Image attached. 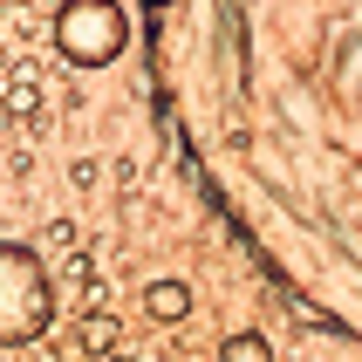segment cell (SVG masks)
I'll return each instance as SVG.
<instances>
[{
  "label": "cell",
  "instance_id": "6da1fadb",
  "mask_svg": "<svg viewBox=\"0 0 362 362\" xmlns=\"http://www.w3.org/2000/svg\"><path fill=\"white\" fill-rule=\"evenodd\" d=\"M48 322H55V281L41 253L21 240H0V349L41 342Z\"/></svg>",
  "mask_w": 362,
  "mask_h": 362
},
{
  "label": "cell",
  "instance_id": "ba28073f",
  "mask_svg": "<svg viewBox=\"0 0 362 362\" xmlns=\"http://www.w3.org/2000/svg\"><path fill=\"white\" fill-rule=\"evenodd\" d=\"M96 178H103V164H96V158H82V164H76V185H82V192H96Z\"/></svg>",
  "mask_w": 362,
  "mask_h": 362
},
{
  "label": "cell",
  "instance_id": "30bf717a",
  "mask_svg": "<svg viewBox=\"0 0 362 362\" xmlns=\"http://www.w3.org/2000/svg\"><path fill=\"white\" fill-rule=\"evenodd\" d=\"M0 62H7V41H0Z\"/></svg>",
  "mask_w": 362,
  "mask_h": 362
},
{
  "label": "cell",
  "instance_id": "52a82bcc",
  "mask_svg": "<svg viewBox=\"0 0 362 362\" xmlns=\"http://www.w3.org/2000/svg\"><path fill=\"white\" fill-rule=\"evenodd\" d=\"M76 240H82L76 219H48L41 226V253H76Z\"/></svg>",
  "mask_w": 362,
  "mask_h": 362
},
{
  "label": "cell",
  "instance_id": "8992f818",
  "mask_svg": "<svg viewBox=\"0 0 362 362\" xmlns=\"http://www.w3.org/2000/svg\"><path fill=\"white\" fill-rule=\"evenodd\" d=\"M219 362H274V349H267V335H233L219 349Z\"/></svg>",
  "mask_w": 362,
  "mask_h": 362
},
{
  "label": "cell",
  "instance_id": "277c9868",
  "mask_svg": "<svg viewBox=\"0 0 362 362\" xmlns=\"http://www.w3.org/2000/svg\"><path fill=\"white\" fill-rule=\"evenodd\" d=\"M76 349L89 362H110L123 349V322L117 315H110V308H89V315H82V328H76Z\"/></svg>",
  "mask_w": 362,
  "mask_h": 362
},
{
  "label": "cell",
  "instance_id": "3957f363",
  "mask_svg": "<svg viewBox=\"0 0 362 362\" xmlns=\"http://www.w3.org/2000/svg\"><path fill=\"white\" fill-rule=\"evenodd\" d=\"M48 82H41V69H28V62H14L7 69V82H0V117H21L28 130H41L48 123V96H41Z\"/></svg>",
  "mask_w": 362,
  "mask_h": 362
},
{
  "label": "cell",
  "instance_id": "7a4b0ae2",
  "mask_svg": "<svg viewBox=\"0 0 362 362\" xmlns=\"http://www.w3.org/2000/svg\"><path fill=\"white\" fill-rule=\"evenodd\" d=\"M48 35H55L62 62H76V69H103V62H117V55H123L130 21H123L117 0H62Z\"/></svg>",
  "mask_w": 362,
  "mask_h": 362
},
{
  "label": "cell",
  "instance_id": "9c48e42d",
  "mask_svg": "<svg viewBox=\"0 0 362 362\" xmlns=\"http://www.w3.org/2000/svg\"><path fill=\"white\" fill-rule=\"evenodd\" d=\"M110 362H158V356H110Z\"/></svg>",
  "mask_w": 362,
  "mask_h": 362
},
{
  "label": "cell",
  "instance_id": "5b68a950",
  "mask_svg": "<svg viewBox=\"0 0 362 362\" xmlns=\"http://www.w3.org/2000/svg\"><path fill=\"white\" fill-rule=\"evenodd\" d=\"M144 315H151V322H185V315H192V287L185 281H151L144 287Z\"/></svg>",
  "mask_w": 362,
  "mask_h": 362
}]
</instances>
